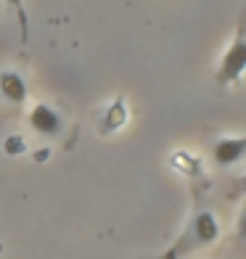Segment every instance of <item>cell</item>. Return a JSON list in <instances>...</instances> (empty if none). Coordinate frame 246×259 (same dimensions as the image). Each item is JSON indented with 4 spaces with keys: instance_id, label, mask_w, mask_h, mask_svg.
Listing matches in <instances>:
<instances>
[{
    "instance_id": "6da1fadb",
    "label": "cell",
    "mask_w": 246,
    "mask_h": 259,
    "mask_svg": "<svg viewBox=\"0 0 246 259\" xmlns=\"http://www.w3.org/2000/svg\"><path fill=\"white\" fill-rule=\"evenodd\" d=\"M217 238H220V222H217V217L209 209H198V211H193V217L188 220V225L183 228V233L172 241V246L159 259H188L191 254L217 243Z\"/></svg>"
},
{
    "instance_id": "7a4b0ae2",
    "label": "cell",
    "mask_w": 246,
    "mask_h": 259,
    "mask_svg": "<svg viewBox=\"0 0 246 259\" xmlns=\"http://www.w3.org/2000/svg\"><path fill=\"white\" fill-rule=\"evenodd\" d=\"M243 69H246V34H243V24H238L236 37H233L230 48L225 51V56H222V61H220L217 72H215L217 85L225 88V85H236V82H241Z\"/></svg>"
},
{
    "instance_id": "3957f363",
    "label": "cell",
    "mask_w": 246,
    "mask_h": 259,
    "mask_svg": "<svg viewBox=\"0 0 246 259\" xmlns=\"http://www.w3.org/2000/svg\"><path fill=\"white\" fill-rule=\"evenodd\" d=\"M29 127L43 138H61L64 135V116L51 103H34L29 111Z\"/></svg>"
},
{
    "instance_id": "277c9868",
    "label": "cell",
    "mask_w": 246,
    "mask_h": 259,
    "mask_svg": "<svg viewBox=\"0 0 246 259\" xmlns=\"http://www.w3.org/2000/svg\"><path fill=\"white\" fill-rule=\"evenodd\" d=\"M243 151H246V138L243 135H236V138H220L215 143V164L220 167H233L243 159Z\"/></svg>"
},
{
    "instance_id": "5b68a950",
    "label": "cell",
    "mask_w": 246,
    "mask_h": 259,
    "mask_svg": "<svg viewBox=\"0 0 246 259\" xmlns=\"http://www.w3.org/2000/svg\"><path fill=\"white\" fill-rule=\"evenodd\" d=\"M0 96L14 106H21L27 101V96H29L27 82L16 69H3V72H0Z\"/></svg>"
},
{
    "instance_id": "8992f818",
    "label": "cell",
    "mask_w": 246,
    "mask_h": 259,
    "mask_svg": "<svg viewBox=\"0 0 246 259\" xmlns=\"http://www.w3.org/2000/svg\"><path fill=\"white\" fill-rule=\"evenodd\" d=\"M6 3L16 11V19H19V29H21V40H29V16H27V8H24V0H6Z\"/></svg>"
}]
</instances>
